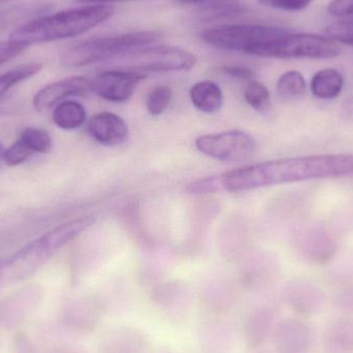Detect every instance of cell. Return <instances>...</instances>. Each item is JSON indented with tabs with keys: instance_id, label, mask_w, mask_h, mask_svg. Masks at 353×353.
Instances as JSON below:
<instances>
[{
	"instance_id": "obj_25",
	"label": "cell",
	"mask_w": 353,
	"mask_h": 353,
	"mask_svg": "<svg viewBox=\"0 0 353 353\" xmlns=\"http://www.w3.org/2000/svg\"><path fill=\"white\" fill-rule=\"evenodd\" d=\"M245 6L236 0H216L207 8L209 17H228L244 12Z\"/></svg>"
},
{
	"instance_id": "obj_19",
	"label": "cell",
	"mask_w": 353,
	"mask_h": 353,
	"mask_svg": "<svg viewBox=\"0 0 353 353\" xmlns=\"http://www.w3.org/2000/svg\"><path fill=\"white\" fill-rule=\"evenodd\" d=\"M306 92V81L296 70L284 72L277 82V93L281 99L294 101Z\"/></svg>"
},
{
	"instance_id": "obj_11",
	"label": "cell",
	"mask_w": 353,
	"mask_h": 353,
	"mask_svg": "<svg viewBox=\"0 0 353 353\" xmlns=\"http://www.w3.org/2000/svg\"><path fill=\"white\" fill-rule=\"evenodd\" d=\"M274 339L279 353H308L314 343V332L304 321L288 319L275 327Z\"/></svg>"
},
{
	"instance_id": "obj_16",
	"label": "cell",
	"mask_w": 353,
	"mask_h": 353,
	"mask_svg": "<svg viewBox=\"0 0 353 353\" xmlns=\"http://www.w3.org/2000/svg\"><path fill=\"white\" fill-rule=\"evenodd\" d=\"M52 118L57 128L64 130H74L84 125L87 113L83 105L78 101H65L56 105Z\"/></svg>"
},
{
	"instance_id": "obj_17",
	"label": "cell",
	"mask_w": 353,
	"mask_h": 353,
	"mask_svg": "<svg viewBox=\"0 0 353 353\" xmlns=\"http://www.w3.org/2000/svg\"><path fill=\"white\" fill-rule=\"evenodd\" d=\"M290 304L292 310L301 316H313L323 310L325 300L319 292L306 290L290 296Z\"/></svg>"
},
{
	"instance_id": "obj_10",
	"label": "cell",
	"mask_w": 353,
	"mask_h": 353,
	"mask_svg": "<svg viewBox=\"0 0 353 353\" xmlns=\"http://www.w3.org/2000/svg\"><path fill=\"white\" fill-rule=\"evenodd\" d=\"M92 92V80L86 77H72L43 87L33 97V107L43 112L70 97H84Z\"/></svg>"
},
{
	"instance_id": "obj_8",
	"label": "cell",
	"mask_w": 353,
	"mask_h": 353,
	"mask_svg": "<svg viewBox=\"0 0 353 353\" xmlns=\"http://www.w3.org/2000/svg\"><path fill=\"white\" fill-rule=\"evenodd\" d=\"M195 147L205 157L222 163H240L251 159L256 151V142L241 130L205 134L195 140Z\"/></svg>"
},
{
	"instance_id": "obj_18",
	"label": "cell",
	"mask_w": 353,
	"mask_h": 353,
	"mask_svg": "<svg viewBox=\"0 0 353 353\" xmlns=\"http://www.w3.org/2000/svg\"><path fill=\"white\" fill-rule=\"evenodd\" d=\"M276 312L274 309H261L249 319L248 339L254 343H261L271 334Z\"/></svg>"
},
{
	"instance_id": "obj_27",
	"label": "cell",
	"mask_w": 353,
	"mask_h": 353,
	"mask_svg": "<svg viewBox=\"0 0 353 353\" xmlns=\"http://www.w3.org/2000/svg\"><path fill=\"white\" fill-rule=\"evenodd\" d=\"M327 34L336 41L353 47V21L350 19L331 25L327 28Z\"/></svg>"
},
{
	"instance_id": "obj_9",
	"label": "cell",
	"mask_w": 353,
	"mask_h": 353,
	"mask_svg": "<svg viewBox=\"0 0 353 353\" xmlns=\"http://www.w3.org/2000/svg\"><path fill=\"white\" fill-rule=\"evenodd\" d=\"M146 74L125 70H107L92 80V92L105 101L121 103L130 101Z\"/></svg>"
},
{
	"instance_id": "obj_15",
	"label": "cell",
	"mask_w": 353,
	"mask_h": 353,
	"mask_svg": "<svg viewBox=\"0 0 353 353\" xmlns=\"http://www.w3.org/2000/svg\"><path fill=\"white\" fill-rule=\"evenodd\" d=\"M344 79L339 70L327 68L316 72L311 81V91L321 99H333L339 97L343 89Z\"/></svg>"
},
{
	"instance_id": "obj_26",
	"label": "cell",
	"mask_w": 353,
	"mask_h": 353,
	"mask_svg": "<svg viewBox=\"0 0 353 353\" xmlns=\"http://www.w3.org/2000/svg\"><path fill=\"white\" fill-rule=\"evenodd\" d=\"M220 176H207L193 181L187 186L186 190L192 194H211L221 188Z\"/></svg>"
},
{
	"instance_id": "obj_28",
	"label": "cell",
	"mask_w": 353,
	"mask_h": 353,
	"mask_svg": "<svg viewBox=\"0 0 353 353\" xmlns=\"http://www.w3.org/2000/svg\"><path fill=\"white\" fill-rule=\"evenodd\" d=\"M28 47L29 46L26 43H19L12 39L8 41H0V65L14 59Z\"/></svg>"
},
{
	"instance_id": "obj_22",
	"label": "cell",
	"mask_w": 353,
	"mask_h": 353,
	"mask_svg": "<svg viewBox=\"0 0 353 353\" xmlns=\"http://www.w3.org/2000/svg\"><path fill=\"white\" fill-rule=\"evenodd\" d=\"M19 140L22 141L33 153H43V154L50 152L53 145V141L49 132L41 128H25Z\"/></svg>"
},
{
	"instance_id": "obj_23",
	"label": "cell",
	"mask_w": 353,
	"mask_h": 353,
	"mask_svg": "<svg viewBox=\"0 0 353 353\" xmlns=\"http://www.w3.org/2000/svg\"><path fill=\"white\" fill-rule=\"evenodd\" d=\"M173 90L167 85L155 87L146 99V109L151 116H159L165 113L173 101Z\"/></svg>"
},
{
	"instance_id": "obj_5",
	"label": "cell",
	"mask_w": 353,
	"mask_h": 353,
	"mask_svg": "<svg viewBox=\"0 0 353 353\" xmlns=\"http://www.w3.org/2000/svg\"><path fill=\"white\" fill-rule=\"evenodd\" d=\"M286 31L268 25H224L205 29L201 37L212 47L261 57L265 50Z\"/></svg>"
},
{
	"instance_id": "obj_3",
	"label": "cell",
	"mask_w": 353,
	"mask_h": 353,
	"mask_svg": "<svg viewBox=\"0 0 353 353\" xmlns=\"http://www.w3.org/2000/svg\"><path fill=\"white\" fill-rule=\"evenodd\" d=\"M95 220L83 217L50 230L6 259H0V286L22 281L43 267L58 250L88 230Z\"/></svg>"
},
{
	"instance_id": "obj_6",
	"label": "cell",
	"mask_w": 353,
	"mask_h": 353,
	"mask_svg": "<svg viewBox=\"0 0 353 353\" xmlns=\"http://www.w3.org/2000/svg\"><path fill=\"white\" fill-rule=\"evenodd\" d=\"M196 61V56L181 48L148 46L130 52L113 62L119 64V68L123 70L145 74L189 70L194 68Z\"/></svg>"
},
{
	"instance_id": "obj_33",
	"label": "cell",
	"mask_w": 353,
	"mask_h": 353,
	"mask_svg": "<svg viewBox=\"0 0 353 353\" xmlns=\"http://www.w3.org/2000/svg\"><path fill=\"white\" fill-rule=\"evenodd\" d=\"M183 3H199V2L205 1V0H178Z\"/></svg>"
},
{
	"instance_id": "obj_4",
	"label": "cell",
	"mask_w": 353,
	"mask_h": 353,
	"mask_svg": "<svg viewBox=\"0 0 353 353\" xmlns=\"http://www.w3.org/2000/svg\"><path fill=\"white\" fill-rule=\"evenodd\" d=\"M159 39L161 34L157 31H138L86 39L66 48L60 61L68 68L113 62L130 52L153 45Z\"/></svg>"
},
{
	"instance_id": "obj_2",
	"label": "cell",
	"mask_w": 353,
	"mask_h": 353,
	"mask_svg": "<svg viewBox=\"0 0 353 353\" xmlns=\"http://www.w3.org/2000/svg\"><path fill=\"white\" fill-rule=\"evenodd\" d=\"M115 10L110 4H90L39 17L14 29L12 41L26 43H49L87 32L112 18Z\"/></svg>"
},
{
	"instance_id": "obj_29",
	"label": "cell",
	"mask_w": 353,
	"mask_h": 353,
	"mask_svg": "<svg viewBox=\"0 0 353 353\" xmlns=\"http://www.w3.org/2000/svg\"><path fill=\"white\" fill-rule=\"evenodd\" d=\"M270 8L283 10H301L307 8L312 0H259Z\"/></svg>"
},
{
	"instance_id": "obj_30",
	"label": "cell",
	"mask_w": 353,
	"mask_h": 353,
	"mask_svg": "<svg viewBox=\"0 0 353 353\" xmlns=\"http://www.w3.org/2000/svg\"><path fill=\"white\" fill-rule=\"evenodd\" d=\"M224 74L232 78L238 79V80L243 81H252L254 80L255 74L252 70L248 68H243V66H225L222 68Z\"/></svg>"
},
{
	"instance_id": "obj_34",
	"label": "cell",
	"mask_w": 353,
	"mask_h": 353,
	"mask_svg": "<svg viewBox=\"0 0 353 353\" xmlns=\"http://www.w3.org/2000/svg\"><path fill=\"white\" fill-rule=\"evenodd\" d=\"M3 148H2V145L0 144V161H2V155H3Z\"/></svg>"
},
{
	"instance_id": "obj_24",
	"label": "cell",
	"mask_w": 353,
	"mask_h": 353,
	"mask_svg": "<svg viewBox=\"0 0 353 353\" xmlns=\"http://www.w3.org/2000/svg\"><path fill=\"white\" fill-rule=\"evenodd\" d=\"M32 154V151L22 141L18 140L10 148L4 151L3 155H2V161L8 167H18L28 161Z\"/></svg>"
},
{
	"instance_id": "obj_20",
	"label": "cell",
	"mask_w": 353,
	"mask_h": 353,
	"mask_svg": "<svg viewBox=\"0 0 353 353\" xmlns=\"http://www.w3.org/2000/svg\"><path fill=\"white\" fill-rule=\"evenodd\" d=\"M41 70V64L28 63L17 66L4 74H0V97L6 94L12 87L23 81L28 80Z\"/></svg>"
},
{
	"instance_id": "obj_14",
	"label": "cell",
	"mask_w": 353,
	"mask_h": 353,
	"mask_svg": "<svg viewBox=\"0 0 353 353\" xmlns=\"http://www.w3.org/2000/svg\"><path fill=\"white\" fill-rule=\"evenodd\" d=\"M325 342L330 353H353V319L332 323L325 332Z\"/></svg>"
},
{
	"instance_id": "obj_32",
	"label": "cell",
	"mask_w": 353,
	"mask_h": 353,
	"mask_svg": "<svg viewBox=\"0 0 353 353\" xmlns=\"http://www.w3.org/2000/svg\"><path fill=\"white\" fill-rule=\"evenodd\" d=\"M76 1L90 4H109L110 2L132 1V0H76Z\"/></svg>"
},
{
	"instance_id": "obj_12",
	"label": "cell",
	"mask_w": 353,
	"mask_h": 353,
	"mask_svg": "<svg viewBox=\"0 0 353 353\" xmlns=\"http://www.w3.org/2000/svg\"><path fill=\"white\" fill-rule=\"evenodd\" d=\"M89 136L103 146H119L130 136L128 123L120 116L111 112L97 114L87 124Z\"/></svg>"
},
{
	"instance_id": "obj_13",
	"label": "cell",
	"mask_w": 353,
	"mask_h": 353,
	"mask_svg": "<svg viewBox=\"0 0 353 353\" xmlns=\"http://www.w3.org/2000/svg\"><path fill=\"white\" fill-rule=\"evenodd\" d=\"M190 99L195 109L205 114L216 113L223 105V93L212 81H201L191 87Z\"/></svg>"
},
{
	"instance_id": "obj_7",
	"label": "cell",
	"mask_w": 353,
	"mask_h": 353,
	"mask_svg": "<svg viewBox=\"0 0 353 353\" xmlns=\"http://www.w3.org/2000/svg\"><path fill=\"white\" fill-rule=\"evenodd\" d=\"M341 54L333 39L309 33L286 31L265 50L263 57L278 59H329Z\"/></svg>"
},
{
	"instance_id": "obj_21",
	"label": "cell",
	"mask_w": 353,
	"mask_h": 353,
	"mask_svg": "<svg viewBox=\"0 0 353 353\" xmlns=\"http://www.w3.org/2000/svg\"><path fill=\"white\" fill-rule=\"evenodd\" d=\"M244 99L255 111L265 113L271 109L272 101L269 89L256 80L249 81L244 88Z\"/></svg>"
},
{
	"instance_id": "obj_31",
	"label": "cell",
	"mask_w": 353,
	"mask_h": 353,
	"mask_svg": "<svg viewBox=\"0 0 353 353\" xmlns=\"http://www.w3.org/2000/svg\"><path fill=\"white\" fill-rule=\"evenodd\" d=\"M329 12L334 16L353 14V0H333L330 3Z\"/></svg>"
},
{
	"instance_id": "obj_35",
	"label": "cell",
	"mask_w": 353,
	"mask_h": 353,
	"mask_svg": "<svg viewBox=\"0 0 353 353\" xmlns=\"http://www.w3.org/2000/svg\"><path fill=\"white\" fill-rule=\"evenodd\" d=\"M352 20L353 21V18L352 19Z\"/></svg>"
},
{
	"instance_id": "obj_1",
	"label": "cell",
	"mask_w": 353,
	"mask_h": 353,
	"mask_svg": "<svg viewBox=\"0 0 353 353\" xmlns=\"http://www.w3.org/2000/svg\"><path fill=\"white\" fill-rule=\"evenodd\" d=\"M353 176V154L309 155L247 165L220 176L222 188L244 192L315 179Z\"/></svg>"
}]
</instances>
